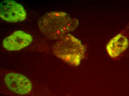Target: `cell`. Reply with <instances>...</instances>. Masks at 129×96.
Returning <instances> with one entry per match:
<instances>
[{"mask_svg":"<svg viewBox=\"0 0 129 96\" xmlns=\"http://www.w3.org/2000/svg\"><path fill=\"white\" fill-rule=\"evenodd\" d=\"M79 22L63 12H52L39 19V30L48 39H60L77 28Z\"/></svg>","mask_w":129,"mask_h":96,"instance_id":"1","label":"cell"},{"mask_svg":"<svg viewBox=\"0 0 129 96\" xmlns=\"http://www.w3.org/2000/svg\"><path fill=\"white\" fill-rule=\"evenodd\" d=\"M86 50L81 41L68 34L58 40L53 46L54 55L67 64L77 67L85 55Z\"/></svg>","mask_w":129,"mask_h":96,"instance_id":"2","label":"cell"},{"mask_svg":"<svg viewBox=\"0 0 129 96\" xmlns=\"http://www.w3.org/2000/svg\"><path fill=\"white\" fill-rule=\"evenodd\" d=\"M3 82L1 92L6 95L33 96L35 92L30 80L19 73L8 72L4 76Z\"/></svg>","mask_w":129,"mask_h":96,"instance_id":"3","label":"cell"},{"mask_svg":"<svg viewBox=\"0 0 129 96\" xmlns=\"http://www.w3.org/2000/svg\"><path fill=\"white\" fill-rule=\"evenodd\" d=\"M0 17L8 22H18L25 21L26 13L23 6L15 1L5 0L0 5Z\"/></svg>","mask_w":129,"mask_h":96,"instance_id":"4","label":"cell"},{"mask_svg":"<svg viewBox=\"0 0 129 96\" xmlns=\"http://www.w3.org/2000/svg\"><path fill=\"white\" fill-rule=\"evenodd\" d=\"M33 40L30 34L21 30L16 31L5 38L3 41V47L10 51L19 50L28 46Z\"/></svg>","mask_w":129,"mask_h":96,"instance_id":"5","label":"cell"},{"mask_svg":"<svg viewBox=\"0 0 129 96\" xmlns=\"http://www.w3.org/2000/svg\"><path fill=\"white\" fill-rule=\"evenodd\" d=\"M129 45L128 37L124 34L119 33L110 40L106 46V50L111 58L116 59L128 48Z\"/></svg>","mask_w":129,"mask_h":96,"instance_id":"6","label":"cell"}]
</instances>
